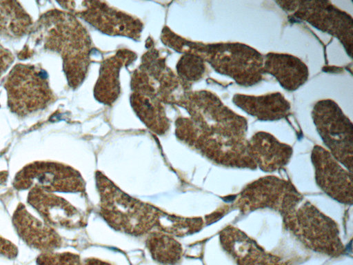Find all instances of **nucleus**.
I'll list each match as a JSON object with an SVG mask.
<instances>
[{
    "instance_id": "f257e3e1",
    "label": "nucleus",
    "mask_w": 353,
    "mask_h": 265,
    "mask_svg": "<svg viewBox=\"0 0 353 265\" xmlns=\"http://www.w3.org/2000/svg\"><path fill=\"white\" fill-rule=\"evenodd\" d=\"M185 108L190 119H179L177 136L216 164L256 168L246 139L248 123L214 93L201 90L188 95Z\"/></svg>"
},
{
    "instance_id": "f03ea898",
    "label": "nucleus",
    "mask_w": 353,
    "mask_h": 265,
    "mask_svg": "<svg viewBox=\"0 0 353 265\" xmlns=\"http://www.w3.org/2000/svg\"><path fill=\"white\" fill-rule=\"evenodd\" d=\"M30 35L34 45L61 56L68 84L77 87L85 77L90 46L81 23L68 12L51 10L33 24Z\"/></svg>"
},
{
    "instance_id": "7ed1b4c3",
    "label": "nucleus",
    "mask_w": 353,
    "mask_h": 265,
    "mask_svg": "<svg viewBox=\"0 0 353 265\" xmlns=\"http://www.w3.org/2000/svg\"><path fill=\"white\" fill-rule=\"evenodd\" d=\"M284 227L306 248L330 257L344 254L336 223L304 198L282 215Z\"/></svg>"
},
{
    "instance_id": "20e7f679",
    "label": "nucleus",
    "mask_w": 353,
    "mask_h": 265,
    "mask_svg": "<svg viewBox=\"0 0 353 265\" xmlns=\"http://www.w3.org/2000/svg\"><path fill=\"white\" fill-rule=\"evenodd\" d=\"M102 216L114 228L141 235L157 228L162 210L132 198L107 179L97 175Z\"/></svg>"
},
{
    "instance_id": "39448f33",
    "label": "nucleus",
    "mask_w": 353,
    "mask_h": 265,
    "mask_svg": "<svg viewBox=\"0 0 353 265\" xmlns=\"http://www.w3.org/2000/svg\"><path fill=\"white\" fill-rule=\"evenodd\" d=\"M196 53L221 75L243 86L259 83L265 74L264 56L241 43H194Z\"/></svg>"
},
{
    "instance_id": "423d86ee",
    "label": "nucleus",
    "mask_w": 353,
    "mask_h": 265,
    "mask_svg": "<svg viewBox=\"0 0 353 265\" xmlns=\"http://www.w3.org/2000/svg\"><path fill=\"white\" fill-rule=\"evenodd\" d=\"M4 87L10 110L18 116L43 110L54 100L46 73L33 65L14 66L7 76Z\"/></svg>"
},
{
    "instance_id": "0eeeda50",
    "label": "nucleus",
    "mask_w": 353,
    "mask_h": 265,
    "mask_svg": "<svg viewBox=\"0 0 353 265\" xmlns=\"http://www.w3.org/2000/svg\"><path fill=\"white\" fill-rule=\"evenodd\" d=\"M316 130L332 155L352 173L353 126L332 99L318 101L312 111Z\"/></svg>"
},
{
    "instance_id": "6e6552de",
    "label": "nucleus",
    "mask_w": 353,
    "mask_h": 265,
    "mask_svg": "<svg viewBox=\"0 0 353 265\" xmlns=\"http://www.w3.org/2000/svg\"><path fill=\"white\" fill-rule=\"evenodd\" d=\"M285 12L315 28L334 36L352 57L353 21L351 15L328 1H276Z\"/></svg>"
},
{
    "instance_id": "1a4fd4ad",
    "label": "nucleus",
    "mask_w": 353,
    "mask_h": 265,
    "mask_svg": "<svg viewBox=\"0 0 353 265\" xmlns=\"http://www.w3.org/2000/svg\"><path fill=\"white\" fill-rule=\"evenodd\" d=\"M303 198L290 182L266 176L248 184L235 199L233 208L243 213L270 209L282 216Z\"/></svg>"
},
{
    "instance_id": "9d476101",
    "label": "nucleus",
    "mask_w": 353,
    "mask_h": 265,
    "mask_svg": "<svg viewBox=\"0 0 353 265\" xmlns=\"http://www.w3.org/2000/svg\"><path fill=\"white\" fill-rule=\"evenodd\" d=\"M17 189L39 188L46 191L81 192L84 181L71 167L59 163L37 161L26 166L17 175Z\"/></svg>"
},
{
    "instance_id": "9b49d317",
    "label": "nucleus",
    "mask_w": 353,
    "mask_h": 265,
    "mask_svg": "<svg viewBox=\"0 0 353 265\" xmlns=\"http://www.w3.org/2000/svg\"><path fill=\"white\" fill-rule=\"evenodd\" d=\"M65 9L79 15L101 32L121 35L132 38L139 37L141 22L125 13L98 1H58Z\"/></svg>"
},
{
    "instance_id": "f8f14e48",
    "label": "nucleus",
    "mask_w": 353,
    "mask_h": 265,
    "mask_svg": "<svg viewBox=\"0 0 353 265\" xmlns=\"http://www.w3.org/2000/svg\"><path fill=\"white\" fill-rule=\"evenodd\" d=\"M311 159L315 170V180L327 195L344 204H352V173L347 171L326 149L314 146Z\"/></svg>"
},
{
    "instance_id": "ddd939ff",
    "label": "nucleus",
    "mask_w": 353,
    "mask_h": 265,
    "mask_svg": "<svg viewBox=\"0 0 353 265\" xmlns=\"http://www.w3.org/2000/svg\"><path fill=\"white\" fill-rule=\"evenodd\" d=\"M223 250L237 265H290L291 261L261 248L244 232L228 226L220 233Z\"/></svg>"
},
{
    "instance_id": "4468645a",
    "label": "nucleus",
    "mask_w": 353,
    "mask_h": 265,
    "mask_svg": "<svg viewBox=\"0 0 353 265\" xmlns=\"http://www.w3.org/2000/svg\"><path fill=\"white\" fill-rule=\"evenodd\" d=\"M28 202L49 226L73 228L83 224L82 215L73 206L48 191L32 188Z\"/></svg>"
},
{
    "instance_id": "2eb2a0df",
    "label": "nucleus",
    "mask_w": 353,
    "mask_h": 265,
    "mask_svg": "<svg viewBox=\"0 0 353 265\" xmlns=\"http://www.w3.org/2000/svg\"><path fill=\"white\" fill-rule=\"evenodd\" d=\"M248 146L256 167L264 172H274L286 166L293 152L290 145L263 131L254 134L248 140Z\"/></svg>"
},
{
    "instance_id": "dca6fc26",
    "label": "nucleus",
    "mask_w": 353,
    "mask_h": 265,
    "mask_svg": "<svg viewBox=\"0 0 353 265\" xmlns=\"http://www.w3.org/2000/svg\"><path fill=\"white\" fill-rule=\"evenodd\" d=\"M263 70L274 77L286 90L294 91L308 79L309 70L305 63L296 56L269 52L264 56Z\"/></svg>"
},
{
    "instance_id": "f3484780",
    "label": "nucleus",
    "mask_w": 353,
    "mask_h": 265,
    "mask_svg": "<svg viewBox=\"0 0 353 265\" xmlns=\"http://www.w3.org/2000/svg\"><path fill=\"white\" fill-rule=\"evenodd\" d=\"M13 223L19 236L31 247L50 252L61 244L53 228L34 217L23 205L16 210Z\"/></svg>"
},
{
    "instance_id": "a211bd4d",
    "label": "nucleus",
    "mask_w": 353,
    "mask_h": 265,
    "mask_svg": "<svg viewBox=\"0 0 353 265\" xmlns=\"http://www.w3.org/2000/svg\"><path fill=\"white\" fill-rule=\"evenodd\" d=\"M232 102L245 112L261 121H276L290 113V102L281 92L261 95L236 94Z\"/></svg>"
},
{
    "instance_id": "6ab92c4d",
    "label": "nucleus",
    "mask_w": 353,
    "mask_h": 265,
    "mask_svg": "<svg viewBox=\"0 0 353 265\" xmlns=\"http://www.w3.org/2000/svg\"><path fill=\"white\" fill-rule=\"evenodd\" d=\"M33 24L18 1H0V37L19 39L30 33Z\"/></svg>"
},
{
    "instance_id": "aec40b11",
    "label": "nucleus",
    "mask_w": 353,
    "mask_h": 265,
    "mask_svg": "<svg viewBox=\"0 0 353 265\" xmlns=\"http://www.w3.org/2000/svg\"><path fill=\"white\" fill-rule=\"evenodd\" d=\"M118 53L107 59L101 66L100 76L94 89V95L100 101L108 104L114 101L119 93L118 72L123 63L133 55Z\"/></svg>"
},
{
    "instance_id": "412c9836",
    "label": "nucleus",
    "mask_w": 353,
    "mask_h": 265,
    "mask_svg": "<svg viewBox=\"0 0 353 265\" xmlns=\"http://www.w3.org/2000/svg\"><path fill=\"white\" fill-rule=\"evenodd\" d=\"M146 244L152 257L161 264L176 265L181 259L182 247L171 236L154 231Z\"/></svg>"
},
{
    "instance_id": "4be33fe9",
    "label": "nucleus",
    "mask_w": 353,
    "mask_h": 265,
    "mask_svg": "<svg viewBox=\"0 0 353 265\" xmlns=\"http://www.w3.org/2000/svg\"><path fill=\"white\" fill-rule=\"evenodd\" d=\"M179 75L186 81H196L204 75L206 70L205 60L195 53H185L176 66Z\"/></svg>"
},
{
    "instance_id": "5701e85b",
    "label": "nucleus",
    "mask_w": 353,
    "mask_h": 265,
    "mask_svg": "<svg viewBox=\"0 0 353 265\" xmlns=\"http://www.w3.org/2000/svg\"><path fill=\"white\" fill-rule=\"evenodd\" d=\"M39 265H81L78 255L70 253H43L37 258Z\"/></svg>"
},
{
    "instance_id": "b1692460",
    "label": "nucleus",
    "mask_w": 353,
    "mask_h": 265,
    "mask_svg": "<svg viewBox=\"0 0 353 265\" xmlns=\"http://www.w3.org/2000/svg\"><path fill=\"white\" fill-rule=\"evenodd\" d=\"M14 61L12 52L0 43V77Z\"/></svg>"
},
{
    "instance_id": "393cba45",
    "label": "nucleus",
    "mask_w": 353,
    "mask_h": 265,
    "mask_svg": "<svg viewBox=\"0 0 353 265\" xmlns=\"http://www.w3.org/2000/svg\"><path fill=\"white\" fill-rule=\"evenodd\" d=\"M17 251L14 245L9 241L0 237V254L12 258L17 255Z\"/></svg>"
},
{
    "instance_id": "a878e982",
    "label": "nucleus",
    "mask_w": 353,
    "mask_h": 265,
    "mask_svg": "<svg viewBox=\"0 0 353 265\" xmlns=\"http://www.w3.org/2000/svg\"><path fill=\"white\" fill-rule=\"evenodd\" d=\"M84 265H112V264H110L109 262L95 259V258H90L87 259L84 261Z\"/></svg>"
}]
</instances>
